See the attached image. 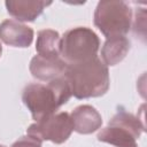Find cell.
I'll use <instances>...</instances> for the list:
<instances>
[{"label":"cell","instance_id":"1","mask_svg":"<svg viewBox=\"0 0 147 147\" xmlns=\"http://www.w3.org/2000/svg\"><path fill=\"white\" fill-rule=\"evenodd\" d=\"M69 84L62 80L52 83L48 87L41 85H31L25 90L24 100L26 106L38 119L45 117L48 113L53 111L54 107L65 102L69 98Z\"/></svg>","mask_w":147,"mask_h":147}]
</instances>
